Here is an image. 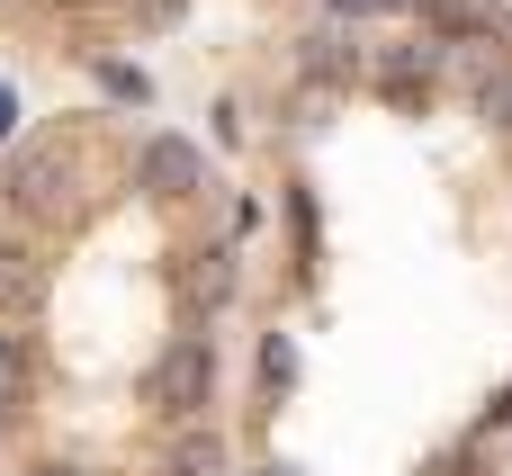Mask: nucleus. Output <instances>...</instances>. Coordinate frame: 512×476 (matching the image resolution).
<instances>
[{
    "label": "nucleus",
    "mask_w": 512,
    "mask_h": 476,
    "mask_svg": "<svg viewBox=\"0 0 512 476\" xmlns=\"http://www.w3.org/2000/svg\"><path fill=\"white\" fill-rule=\"evenodd\" d=\"M144 405H153L162 423H198V414L216 405V342H207V333H180V342L153 360Z\"/></svg>",
    "instance_id": "f257e3e1"
},
{
    "label": "nucleus",
    "mask_w": 512,
    "mask_h": 476,
    "mask_svg": "<svg viewBox=\"0 0 512 476\" xmlns=\"http://www.w3.org/2000/svg\"><path fill=\"white\" fill-rule=\"evenodd\" d=\"M135 189L162 198V207H180V198L207 189V153H198L189 135H144V153H135Z\"/></svg>",
    "instance_id": "f03ea898"
},
{
    "label": "nucleus",
    "mask_w": 512,
    "mask_h": 476,
    "mask_svg": "<svg viewBox=\"0 0 512 476\" xmlns=\"http://www.w3.org/2000/svg\"><path fill=\"white\" fill-rule=\"evenodd\" d=\"M63 144H27L18 162H9V198L27 207V216H63Z\"/></svg>",
    "instance_id": "7ed1b4c3"
},
{
    "label": "nucleus",
    "mask_w": 512,
    "mask_h": 476,
    "mask_svg": "<svg viewBox=\"0 0 512 476\" xmlns=\"http://www.w3.org/2000/svg\"><path fill=\"white\" fill-rule=\"evenodd\" d=\"M36 306H45V261L27 243H0V324L36 315Z\"/></svg>",
    "instance_id": "20e7f679"
},
{
    "label": "nucleus",
    "mask_w": 512,
    "mask_h": 476,
    "mask_svg": "<svg viewBox=\"0 0 512 476\" xmlns=\"http://www.w3.org/2000/svg\"><path fill=\"white\" fill-rule=\"evenodd\" d=\"M162 468H171V476H225V432L180 423V432H171V450H162Z\"/></svg>",
    "instance_id": "39448f33"
},
{
    "label": "nucleus",
    "mask_w": 512,
    "mask_h": 476,
    "mask_svg": "<svg viewBox=\"0 0 512 476\" xmlns=\"http://www.w3.org/2000/svg\"><path fill=\"white\" fill-rule=\"evenodd\" d=\"M297 72H306V81H351V72H360V45H351L342 27H315V36L297 45Z\"/></svg>",
    "instance_id": "423d86ee"
},
{
    "label": "nucleus",
    "mask_w": 512,
    "mask_h": 476,
    "mask_svg": "<svg viewBox=\"0 0 512 476\" xmlns=\"http://www.w3.org/2000/svg\"><path fill=\"white\" fill-rule=\"evenodd\" d=\"M36 396V351H27V333H0V414H18Z\"/></svg>",
    "instance_id": "0eeeda50"
},
{
    "label": "nucleus",
    "mask_w": 512,
    "mask_h": 476,
    "mask_svg": "<svg viewBox=\"0 0 512 476\" xmlns=\"http://www.w3.org/2000/svg\"><path fill=\"white\" fill-rule=\"evenodd\" d=\"M423 18L450 27V36H486L495 27V0H423Z\"/></svg>",
    "instance_id": "6e6552de"
},
{
    "label": "nucleus",
    "mask_w": 512,
    "mask_h": 476,
    "mask_svg": "<svg viewBox=\"0 0 512 476\" xmlns=\"http://www.w3.org/2000/svg\"><path fill=\"white\" fill-rule=\"evenodd\" d=\"M432 72H441V54H432V45H414V54H396V63H387V90H396V99H405L414 81L432 90Z\"/></svg>",
    "instance_id": "1a4fd4ad"
},
{
    "label": "nucleus",
    "mask_w": 512,
    "mask_h": 476,
    "mask_svg": "<svg viewBox=\"0 0 512 476\" xmlns=\"http://www.w3.org/2000/svg\"><path fill=\"white\" fill-rule=\"evenodd\" d=\"M288 378H297V342L270 333V342H261V387H288Z\"/></svg>",
    "instance_id": "9d476101"
},
{
    "label": "nucleus",
    "mask_w": 512,
    "mask_h": 476,
    "mask_svg": "<svg viewBox=\"0 0 512 476\" xmlns=\"http://www.w3.org/2000/svg\"><path fill=\"white\" fill-rule=\"evenodd\" d=\"M477 108H486V126H504V135H512V72H495V81L477 90Z\"/></svg>",
    "instance_id": "9b49d317"
},
{
    "label": "nucleus",
    "mask_w": 512,
    "mask_h": 476,
    "mask_svg": "<svg viewBox=\"0 0 512 476\" xmlns=\"http://www.w3.org/2000/svg\"><path fill=\"white\" fill-rule=\"evenodd\" d=\"M108 90H117V99H153V81H144V72H126V63H108Z\"/></svg>",
    "instance_id": "f8f14e48"
},
{
    "label": "nucleus",
    "mask_w": 512,
    "mask_h": 476,
    "mask_svg": "<svg viewBox=\"0 0 512 476\" xmlns=\"http://www.w3.org/2000/svg\"><path fill=\"white\" fill-rule=\"evenodd\" d=\"M135 9H144V27H180L189 18V0H135Z\"/></svg>",
    "instance_id": "ddd939ff"
},
{
    "label": "nucleus",
    "mask_w": 512,
    "mask_h": 476,
    "mask_svg": "<svg viewBox=\"0 0 512 476\" xmlns=\"http://www.w3.org/2000/svg\"><path fill=\"white\" fill-rule=\"evenodd\" d=\"M324 9H333V18H387L396 0H324Z\"/></svg>",
    "instance_id": "4468645a"
},
{
    "label": "nucleus",
    "mask_w": 512,
    "mask_h": 476,
    "mask_svg": "<svg viewBox=\"0 0 512 476\" xmlns=\"http://www.w3.org/2000/svg\"><path fill=\"white\" fill-rule=\"evenodd\" d=\"M27 476H90V468H72V459H45V468H27Z\"/></svg>",
    "instance_id": "2eb2a0df"
},
{
    "label": "nucleus",
    "mask_w": 512,
    "mask_h": 476,
    "mask_svg": "<svg viewBox=\"0 0 512 476\" xmlns=\"http://www.w3.org/2000/svg\"><path fill=\"white\" fill-rule=\"evenodd\" d=\"M9 126H18V99H9V90H0V135H9Z\"/></svg>",
    "instance_id": "dca6fc26"
},
{
    "label": "nucleus",
    "mask_w": 512,
    "mask_h": 476,
    "mask_svg": "<svg viewBox=\"0 0 512 476\" xmlns=\"http://www.w3.org/2000/svg\"><path fill=\"white\" fill-rule=\"evenodd\" d=\"M261 476H297V468H261Z\"/></svg>",
    "instance_id": "f3484780"
}]
</instances>
